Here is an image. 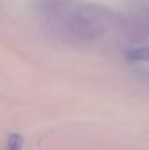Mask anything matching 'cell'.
<instances>
[{
	"label": "cell",
	"mask_w": 149,
	"mask_h": 150,
	"mask_svg": "<svg viewBox=\"0 0 149 150\" xmlns=\"http://www.w3.org/2000/svg\"><path fill=\"white\" fill-rule=\"evenodd\" d=\"M127 57L132 61H149V47H137L127 52Z\"/></svg>",
	"instance_id": "6da1fadb"
},
{
	"label": "cell",
	"mask_w": 149,
	"mask_h": 150,
	"mask_svg": "<svg viewBox=\"0 0 149 150\" xmlns=\"http://www.w3.org/2000/svg\"><path fill=\"white\" fill-rule=\"evenodd\" d=\"M23 146V137L17 133H13L8 137V148L12 150H18Z\"/></svg>",
	"instance_id": "7a4b0ae2"
},
{
	"label": "cell",
	"mask_w": 149,
	"mask_h": 150,
	"mask_svg": "<svg viewBox=\"0 0 149 150\" xmlns=\"http://www.w3.org/2000/svg\"><path fill=\"white\" fill-rule=\"evenodd\" d=\"M148 79H149V74H148Z\"/></svg>",
	"instance_id": "3957f363"
}]
</instances>
